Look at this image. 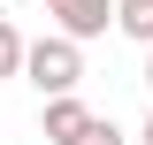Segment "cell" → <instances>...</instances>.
<instances>
[{
  "instance_id": "obj_5",
  "label": "cell",
  "mask_w": 153,
  "mask_h": 145,
  "mask_svg": "<svg viewBox=\"0 0 153 145\" xmlns=\"http://www.w3.org/2000/svg\"><path fill=\"white\" fill-rule=\"evenodd\" d=\"M0 76H23V31L0 16Z\"/></svg>"
},
{
  "instance_id": "obj_3",
  "label": "cell",
  "mask_w": 153,
  "mask_h": 145,
  "mask_svg": "<svg viewBox=\"0 0 153 145\" xmlns=\"http://www.w3.org/2000/svg\"><path fill=\"white\" fill-rule=\"evenodd\" d=\"M84 122H92V107H84L76 92H61V99H46V107H38V130H46L54 145H69V138H76Z\"/></svg>"
},
{
  "instance_id": "obj_6",
  "label": "cell",
  "mask_w": 153,
  "mask_h": 145,
  "mask_svg": "<svg viewBox=\"0 0 153 145\" xmlns=\"http://www.w3.org/2000/svg\"><path fill=\"white\" fill-rule=\"evenodd\" d=\"M69 145H123V130H115V122H107V115H92V122L76 130V138H69Z\"/></svg>"
},
{
  "instance_id": "obj_4",
  "label": "cell",
  "mask_w": 153,
  "mask_h": 145,
  "mask_svg": "<svg viewBox=\"0 0 153 145\" xmlns=\"http://www.w3.org/2000/svg\"><path fill=\"white\" fill-rule=\"evenodd\" d=\"M115 31L138 38V46H153V0H123V8H115Z\"/></svg>"
},
{
  "instance_id": "obj_8",
  "label": "cell",
  "mask_w": 153,
  "mask_h": 145,
  "mask_svg": "<svg viewBox=\"0 0 153 145\" xmlns=\"http://www.w3.org/2000/svg\"><path fill=\"white\" fill-rule=\"evenodd\" d=\"M138 138H146V145H153V115H146V130H138Z\"/></svg>"
},
{
  "instance_id": "obj_7",
  "label": "cell",
  "mask_w": 153,
  "mask_h": 145,
  "mask_svg": "<svg viewBox=\"0 0 153 145\" xmlns=\"http://www.w3.org/2000/svg\"><path fill=\"white\" fill-rule=\"evenodd\" d=\"M146 92H153V46H146Z\"/></svg>"
},
{
  "instance_id": "obj_1",
  "label": "cell",
  "mask_w": 153,
  "mask_h": 145,
  "mask_svg": "<svg viewBox=\"0 0 153 145\" xmlns=\"http://www.w3.org/2000/svg\"><path fill=\"white\" fill-rule=\"evenodd\" d=\"M23 76L38 84V99H61V92H76L84 84V46L76 38H38V46H23Z\"/></svg>"
},
{
  "instance_id": "obj_2",
  "label": "cell",
  "mask_w": 153,
  "mask_h": 145,
  "mask_svg": "<svg viewBox=\"0 0 153 145\" xmlns=\"http://www.w3.org/2000/svg\"><path fill=\"white\" fill-rule=\"evenodd\" d=\"M46 16L61 23V38L84 46V38H100V31L115 23V0H46Z\"/></svg>"
}]
</instances>
